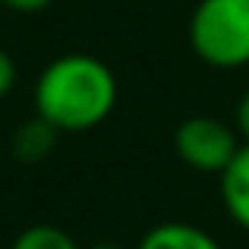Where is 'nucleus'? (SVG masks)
Wrapping results in <instances>:
<instances>
[{
    "instance_id": "2",
    "label": "nucleus",
    "mask_w": 249,
    "mask_h": 249,
    "mask_svg": "<svg viewBox=\"0 0 249 249\" xmlns=\"http://www.w3.org/2000/svg\"><path fill=\"white\" fill-rule=\"evenodd\" d=\"M189 48L214 70L249 63V0H199L189 16Z\"/></svg>"
},
{
    "instance_id": "5",
    "label": "nucleus",
    "mask_w": 249,
    "mask_h": 249,
    "mask_svg": "<svg viewBox=\"0 0 249 249\" xmlns=\"http://www.w3.org/2000/svg\"><path fill=\"white\" fill-rule=\"evenodd\" d=\"M136 249H221L208 231L189 224V221H164L155 224Z\"/></svg>"
},
{
    "instance_id": "11",
    "label": "nucleus",
    "mask_w": 249,
    "mask_h": 249,
    "mask_svg": "<svg viewBox=\"0 0 249 249\" xmlns=\"http://www.w3.org/2000/svg\"><path fill=\"white\" fill-rule=\"evenodd\" d=\"M91 249H120V246H117V243H95Z\"/></svg>"
},
{
    "instance_id": "4",
    "label": "nucleus",
    "mask_w": 249,
    "mask_h": 249,
    "mask_svg": "<svg viewBox=\"0 0 249 249\" xmlns=\"http://www.w3.org/2000/svg\"><path fill=\"white\" fill-rule=\"evenodd\" d=\"M221 186V202L233 224L249 231V142L240 145V152L231 158V164L218 174Z\"/></svg>"
},
{
    "instance_id": "1",
    "label": "nucleus",
    "mask_w": 249,
    "mask_h": 249,
    "mask_svg": "<svg viewBox=\"0 0 249 249\" xmlns=\"http://www.w3.org/2000/svg\"><path fill=\"white\" fill-rule=\"evenodd\" d=\"M117 95V76L104 60L91 54H63L38 76L35 114L57 133H85L110 117Z\"/></svg>"
},
{
    "instance_id": "8",
    "label": "nucleus",
    "mask_w": 249,
    "mask_h": 249,
    "mask_svg": "<svg viewBox=\"0 0 249 249\" xmlns=\"http://www.w3.org/2000/svg\"><path fill=\"white\" fill-rule=\"evenodd\" d=\"M13 85H16V63H13V57L0 48V101L13 91Z\"/></svg>"
},
{
    "instance_id": "10",
    "label": "nucleus",
    "mask_w": 249,
    "mask_h": 249,
    "mask_svg": "<svg viewBox=\"0 0 249 249\" xmlns=\"http://www.w3.org/2000/svg\"><path fill=\"white\" fill-rule=\"evenodd\" d=\"M0 3L16 10V13H41V10H48L54 0H0Z\"/></svg>"
},
{
    "instance_id": "9",
    "label": "nucleus",
    "mask_w": 249,
    "mask_h": 249,
    "mask_svg": "<svg viewBox=\"0 0 249 249\" xmlns=\"http://www.w3.org/2000/svg\"><path fill=\"white\" fill-rule=\"evenodd\" d=\"M237 133L243 142H249V89L243 91V98L237 104Z\"/></svg>"
},
{
    "instance_id": "7",
    "label": "nucleus",
    "mask_w": 249,
    "mask_h": 249,
    "mask_svg": "<svg viewBox=\"0 0 249 249\" xmlns=\"http://www.w3.org/2000/svg\"><path fill=\"white\" fill-rule=\"evenodd\" d=\"M13 249H79V243L54 224H32L13 240Z\"/></svg>"
},
{
    "instance_id": "6",
    "label": "nucleus",
    "mask_w": 249,
    "mask_h": 249,
    "mask_svg": "<svg viewBox=\"0 0 249 249\" xmlns=\"http://www.w3.org/2000/svg\"><path fill=\"white\" fill-rule=\"evenodd\" d=\"M54 142H57V129L35 114V120L22 123L13 133V155L19 161H41L54 152Z\"/></svg>"
},
{
    "instance_id": "3",
    "label": "nucleus",
    "mask_w": 249,
    "mask_h": 249,
    "mask_svg": "<svg viewBox=\"0 0 249 249\" xmlns=\"http://www.w3.org/2000/svg\"><path fill=\"white\" fill-rule=\"evenodd\" d=\"M240 145H243V139H240L237 129L212 114L186 117L174 129L177 158L199 174H221L231 164L233 155L240 152Z\"/></svg>"
}]
</instances>
